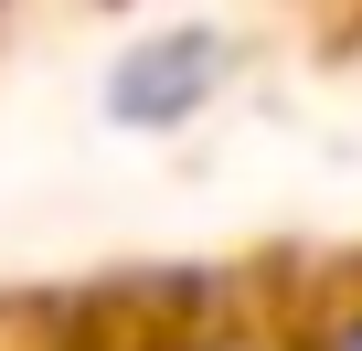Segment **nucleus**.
Listing matches in <instances>:
<instances>
[{
  "label": "nucleus",
  "mask_w": 362,
  "mask_h": 351,
  "mask_svg": "<svg viewBox=\"0 0 362 351\" xmlns=\"http://www.w3.org/2000/svg\"><path fill=\"white\" fill-rule=\"evenodd\" d=\"M330 351H362V309H351V319H341V330H330Z\"/></svg>",
  "instance_id": "obj_2"
},
{
  "label": "nucleus",
  "mask_w": 362,
  "mask_h": 351,
  "mask_svg": "<svg viewBox=\"0 0 362 351\" xmlns=\"http://www.w3.org/2000/svg\"><path fill=\"white\" fill-rule=\"evenodd\" d=\"M224 85V32H139L117 64H107V117L117 128H181V117H203Z\"/></svg>",
  "instance_id": "obj_1"
}]
</instances>
